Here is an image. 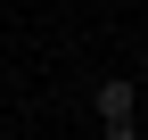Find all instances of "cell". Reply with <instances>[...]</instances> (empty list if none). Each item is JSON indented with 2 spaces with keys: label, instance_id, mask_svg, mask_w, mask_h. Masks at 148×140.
<instances>
[{
  "label": "cell",
  "instance_id": "1",
  "mask_svg": "<svg viewBox=\"0 0 148 140\" xmlns=\"http://www.w3.org/2000/svg\"><path fill=\"white\" fill-rule=\"evenodd\" d=\"M99 124H132V74H107L99 82Z\"/></svg>",
  "mask_w": 148,
  "mask_h": 140
},
{
  "label": "cell",
  "instance_id": "2",
  "mask_svg": "<svg viewBox=\"0 0 148 140\" xmlns=\"http://www.w3.org/2000/svg\"><path fill=\"white\" fill-rule=\"evenodd\" d=\"M99 140H140V124H99Z\"/></svg>",
  "mask_w": 148,
  "mask_h": 140
}]
</instances>
